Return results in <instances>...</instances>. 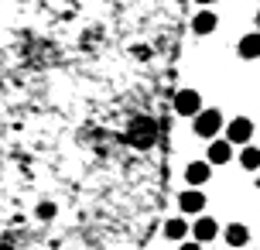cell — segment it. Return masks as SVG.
Instances as JSON below:
<instances>
[{
	"instance_id": "obj_1",
	"label": "cell",
	"mask_w": 260,
	"mask_h": 250,
	"mask_svg": "<svg viewBox=\"0 0 260 250\" xmlns=\"http://www.w3.org/2000/svg\"><path fill=\"white\" fill-rule=\"evenodd\" d=\"M192 131L199 134L202 141H216L219 131H226V120H222V113L216 110V106H206V110L192 120Z\"/></svg>"
},
{
	"instance_id": "obj_2",
	"label": "cell",
	"mask_w": 260,
	"mask_h": 250,
	"mask_svg": "<svg viewBox=\"0 0 260 250\" xmlns=\"http://www.w3.org/2000/svg\"><path fill=\"white\" fill-rule=\"evenodd\" d=\"M222 134H226V141H230L233 147H247L250 141H253V120L250 117H233L230 123H226Z\"/></svg>"
},
{
	"instance_id": "obj_3",
	"label": "cell",
	"mask_w": 260,
	"mask_h": 250,
	"mask_svg": "<svg viewBox=\"0 0 260 250\" xmlns=\"http://www.w3.org/2000/svg\"><path fill=\"white\" fill-rule=\"evenodd\" d=\"M202 110H206V106H202V96H199L195 89H182L178 96H175V113H178V117H192L195 120Z\"/></svg>"
},
{
	"instance_id": "obj_4",
	"label": "cell",
	"mask_w": 260,
	"mask_h": 250,
	"mask_svg": "<svg viewBox=\"0 0 260 250\" xmlns=\"http://www.w3.org/2000/svg\"><path fill=\"white\" fill-rule=\"evenodd\" d=\"M178 209H182V216H199V212L206 209V192L202 189H182Z\"/></svg>"
},
{
	"instance_id": "obj_5",
	"label": "cell",
	"mask_w": 260,
	"mask_h": 250,
	"mask_svg": "<svg viewBox=\"0 0 260 250\" xmlns=\"http://www.w3.org/2000/svg\"><path fill=\"white\" fill-rule=\"evenodd\" d=\"M206 161H209V165H226V161H233V144H230L226 137H216V141H209Z\"/></svg>"
},
{
	"instance_id": "obj_6",
	"label": "cell",
	"mask_w": 260,
	"mask_h": 250,
	"mask_svg": "<svg viewBox=\"0 0 260 250\" xmlns=\"http://www.w3.org/2000/svg\"><path fill=\"white\" fill-rule=\"evenodd\" d=\"M192 233H195V243H209V240H216V233H219V223L212 216H199Z\"/></svg>"
},
{
	"instance_id": "obj_7",
	"label": "cell",
	"mask_w": 260,
	"mask_h": 250,
	"mask_svg": "<svg viewBox=\"0 0 260 250\" xmlns=\"http://www.w3.org/2000/svg\"><path fill=\"white\" fill-rule=\"evenodd\" d=\"M209 175H212V165H209V161H192V165L185 168V182L192 185V189H199V185L209 182Z\"/></svg>"
},
{
	"instance_id": "obj_8",
	"label": "cell",
	"mask_w": 260,
	"mask_h": 250,
	"mask_svg": "<svg viewBox=\"0 0 260 250\" xmlns=\"http://www.w3.org/2000/svg\"><path fill=\"white\" fill-rule=\"evenodd\" d=\"M236 55H240V58H247V62L260 58V31L243 35V38H240V45H236Z\"/></svg>"
},
{
	"instance_id": "obj_9",
	"label": "cell",
	"mask_w": 260,
	"mask_h": 250,
	"mask_svg": "<svg viewBox=\"0 0 260 250\" xmlns=\"http://www.w3.org/2000/svg\"><path fill=\"white\" fill-rule=\"evenodd\" d=\"M222 237H226V243H230V247L247 250V243H250V230H247L243 223H230L226 230H222Z\"/></svg>"
},
{
	"instance_id": "obj_10",
	"label": "cell",
	"mask_w": 260,
	"mask_h": 250,
	"mask_svg": "<svg viewBox=\"0 0 260 250\" xmlns=\"http://www.w3.org/2000/svg\"><path fill=\"white\" fill-rule=\"evenodd\" d=\"M216 24H219V17H216L212 11H199L192 17V31H195V35H212Z\"/></svg>"
},
{
	"instance_id": "obj_11",
	"label": "cell",
	"mask_w": 260,
	"mask_h": 250,
	"mask_svg": "<svg viewBox=\"0 0 260 250\" xmlns=\"http://www.w3.org/2000/svg\"><path fill=\"white\" fill-rule=\"evenodd\" d=\"M165 237L175 240V243H182V240L188 237V223H185L182 216H171L168 223H165Z\"/></svg>"
},
{
	"instance_id": "obj_12",
	"label": "cell",
	"mask_w": 260,
	"mask_h": 250,
	"mask_svg": "<svg viewBox=\"0 0 260 250\" xmlns=\"http://www.w3.org/2000/svg\"><path fill=\"white\" fill-rule=\"evenodd\" d=\"M240 165H243L247 171H257V168H260V147L247 144L243 151H240Z\"/></svg>"
},
{
	"instance_id": "obj_13",
	"label": "cell",
	"mask_w": 260,
	"mask_h": 250,
	"mask_svg": "<svg viewBox=\"0 0 260 250\" xmlns=\"http://www.w3.org/2000/svg\"><path fill=\"white\" fill-rule=\"evenodd\" d=\"M178 250H202V243H178Z\"/></svg>"
},
{
	"instance_id": "obj_14",
	"label": "cell",
	"mask_w": 260,
	"mask_h": 250,
	"mask_svg": "<svg viewBox=\"0 0 260 250\" xmlns=\"http://www.w3.org/2000/svg\"><path fill=\"white\" fill-rule=\"evenodd\" d=\"M199 4H202V7H209V4H216V0H199Z\"/></svg>"
},
{
	"instance_id": "obj_15",
	"label": "cell",
	"mask_w": 260,
	"mask_h": 250,
	"mask_svg": "<svg viewBox=\"0 0 260 250\" xmlns=\"http://www.w3.org/2000/svg\"><path fill=\"white\" fill-rule=\"evenodd\" d=\"M257 24H260V7H257Z\"/></svg>"
}]
</instances>
